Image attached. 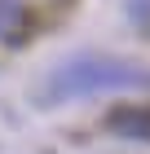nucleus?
I'll return each instance as SVG.
<instances>
[{"instance_id":"obj_2","label":"nucleus","mask_w":150,"mask_h":154,"mask_svg":"<svg viewBox=\"0 0 150 154\" xmlns=\"http://www.w3.org/2000/svg\"><path fill=\"white\" fill-rule=\"evenodd\" d=\"M22 31H27V5L0 0V40H22Z\"/></svg>"},{"instance_id":"obj_4","label":"nucleus","mask_w":150,"mask_h":154,"mask_svg":"<svg viewBox=\"0 0 150 154\" xmlns=\"http://www.w3.org/2000/svg\"><path fill=\"white\" fill-rule=\"evenodd\" d=\"M124 5H128V18H132V22L150 26V0H124Z\"/></svg>"},{"instance_id":"obj_3","label":"nucleus","mask_w":150,"mask_h":154,"mask_svg":"<svg viewBox=\"0 0 150 154\" xmlns=\"http://www.w3.org/2000/svg\"><path fill=\"white\" fill-rule=\"evenodd\" d=\"M110 128L132 132V137H150V115H128V110H119V115H110Z\"/></svg>"},{"instance_id":"obj_1","label":"nucleus","mask_w":150,"mask_h":154,"mask_svg":"<svg viewBox=\"0 0 150 154\" xmlns=\"http://www.w3.org/2000/svg\"><path fill=\"white\" fill-rule=\"evenodd\" d=\"M146 84V71L128 66V62L115 57H71L62 62L53 79H49V97L53 101H66V97H88L102 93V88H141Z\"/></svg>"}]
</instances>
